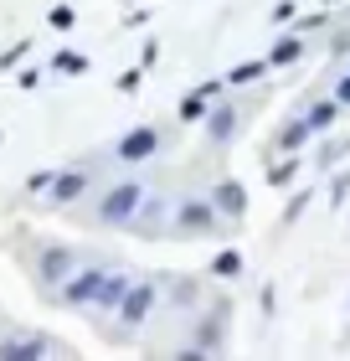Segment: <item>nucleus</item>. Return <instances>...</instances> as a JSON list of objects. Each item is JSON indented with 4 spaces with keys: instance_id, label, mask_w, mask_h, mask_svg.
<instances>
[{
    "instance_id": "1",
    "label": "nucleus",
    "mask_w": 350,
    "mask_h": 361,
    "mask_svg": "<svg viewBox=\"0 0 350 361\" xmlns=\"http://www.w3.org/2000/svg\"><path fill=\"white\" fill-rule=\"evenodd\" d=\"M124 294H129V279L104 274V269L73 274V284H68V300H73V305H98V310H119Z\"/></svg>"
},
{
    "instance_id": "2",
    "label": "nucleus",
    "mask_w": 350,
    "mask_h": 361,
    "mask_svg": "<svg viewBox=\"0 0 350 361\" xmlns=\"http://www.w3.org/2000/svg\"><path fill=\"white\" fill-rule=\"evenodd\" d=\"M139 202H144L139 186H113L108 202H104V222H129V217L139 212Z\"/></svg>"
},
{
    "instance_id": "3",
    "label": "nucleus",
    "mask_w": 350,
    "mask_h": 361,
    "mask_svg": "<svg viewBox=\"0 0 350 361\" xmlns=\"http://www.w3.org/2000/svg\"><path fill=\"white\" fill-rule=\"evenodd\" d=\"M160 150V129H129L119 140V160H149Z\"/></svg>"
},
{
    "instance_id": "4",
    "label": "nucleus",
    "mask_w": 350,
    "mask_h": 361,
    "mask_svg": "<svg viewBox=\"0 0 350 361\" xmlns=\"http://www.w3.org/2000/svg\"><path fill=\"white\" fill-rule=\"evenodd\" d=\"M211 227V207L206 202H186L175 212V233H206Z\"/></svg>"
},
{
    "instance_id": "5",
    "label": "nucleus",
    "mask_w": 350,
    "mask_h": 361,
    "mask_svg": "<svg viewBox=\"0 0 350 361\" xmlns=\"http://www.w3.org/2000/svg\"><path fill=\"white\" fill-rule=\"evenodd\" d=\"M149 300H155V284L129 289V294H124V305H119V315H124L129 325H139V320H144V310H149Z\"/></svg>"
},
{
    "instance_id": "6",
    "label": "nucleus",
    "mask_w": 350,
    "mask_h": 361,
    "mask_svg": "<svg viewBox=\"0 0 350 361\" xmlns=\"http://www.w3.org/2000/svg\"><path fill=\"white\" fill-rule=\"evenodd\" d=\"M216 207L222 212H247V191L237 180H222V186H216Z\"/></svg>"
},
{
    "instance_id": "7",
    "label": "nucleus",
    "mask_w": 350,
    "mask_h": 361,
    "mask_svg": "<svg viewBox=\"0 0 350 361\" xmlns=\"http://www.w3.org/2000/svg\"><path fill=\"white\" fill-rule=\"evenodd\" d=\"M206 88H196V93H186V98H180V119H186V124H196V119H206Z\"/></svg>"
},
{
    "instance_id": "8",
    "label": "nucleus",
    "mask_w": 350,
    "mask_h": 361,
    "mask_svg": "<svg viewBox=\"0 0 350 361\" xmlns=\"http://www.w3.org/2000/svg\"><path fill=\"white\" fill-rule=\"evenodd\" d=\"M299 52H304V31H294V37H283V42L273 47V57H268V62H273V68H283V62H294Z\"/></svg>"
},
{
    "instance_id": "9",
    "label": "nucleus",
    "mask_w": 350,
    "mask_h": 361,
    "mask_svg": "<svg viewBox=\"0 0 350 361\" xmlns=\"http://www.w3.org/2000/svg\"><path fill=\"white\" fill-rule=\"evenodd\" d=\"M68 269H73V253H62V248L42 258V279H46V284H57V279L68 274Z\"/></svg>"
},
{
    "instance_id": "10",
    "label": "nucleus",
    "mask_w": 350,
    "mask_h": 361,
    "mask_svg": "<svg viewBox=\"0 0 350 361\" xmlns=\"http://www.w3.org/2000/svg\"><path fill=\"white\" fill-rule=\"evenodd\" d=\"M335 114H340V98L314 104V109H309V129H314V135H320V129H330V124H335Z\"/></svg>"
},
{
    "instance_id": "11",
    "label": "nucleus",
    "mask_w": 350,
    "mask_h": 361,
    "mask_svg": "<svg viewBox=\"0 0 350 361\" xmlns=\"http://www.w3.org/2000/svg\"><path fill=\"white\" fill-rule=\"evenodd\" d=\"M211 274H216V279H237V274H242V253H232V248L216 253V258H211Z\"/></svg>"
},
{
    "instance_id": "12",
    "label": "nucleus",
    "mask_w": 350,
    "mask_h": 361,
    "mask_svg": "<svg viewBox=\"0 0 350 361\" xmlns=\"http://www.w3.org/2000/svg\"><path fill=\"white\" fill-rule=\"evenodd\" d=\"M52 68H57V73H68V78H82V73H88V57H82V52H57V57H52Z\"/></svg>"
},
{
    "instance_id": "13",
    "label": "nucleus",
    "mask_w": 350,
    "mask_h": 361,
    "mask_svg": "<svg viewBox=\"0 0 350 361\" xmlns=\"http://www.w3.org/2000/svg\"><path fill=\"white\" fill-rule=\"evenodd\" d=\"M232 124H237V109H216L211 119H206V129H211V140H227V135H232Z\"/></svg>"
},
{
    "instance_id": "14",
    "label": "nucleus",
    "mask_w": 350,
    "mask_h": 361,
    "mask_svg": "<svg viewBox=\"0 0 350 361\" xmlns=\"http://www.w3.org/2000/svg\"><path fill=\"white\" fill-rule=\"evenodd\" d=\"M268 68H273V62H242V68H232V73H227V83H258V78L268 73Z\"/></svg>"
},
{
    "instance_id": "15",
    "label": "nucleus",
    "mask_w": 350,
    "mask_h": 361,
    "mask_svg": "<svg viewBox=\"0 0 350 361\" xmlns=\"http://www.w3.org/2000/svg\"><path fill=\"white\" fill-rule=\"evenodd\" d=\"M309 135H314V129H309V119H294V124L278 135V145H283V150H294V145H304Z\"/></svg>"
},
{
    "instance_id": "16",
    "label": "nucleus",
    "mask_w": 350,
    "mask_h": 361,
    "mask_svg": "<svg viewBox=\"0 0 350 361\" xmlns=\"http://www.w3.org/2000/svg\"><path fill=\"white\" fill-rule=\"evenodd\" d=\"M52 191H57V202H73V196L82 191V171H77V176H57Z\"/></svg>"
},
{
    "instance_id": "17",
    "label": "nucleus",
    "mask_w": 350,
    "mask_h": 361,
    "mask_svg": "<svg viewBox=\"0 0 350 361\" xmlns=\"http://www.w3.org/2000/svg\"><path fill=\"white\" fill-rule=\"evenodd\" d=\"M46 341H11V346H0V356H42Z\"/></svg>"
},
{
    "instance_id": "18",
    "label": "nucleus",
    "mask_w": 350,
    "mask_h": 361,
    "mask_svg": "<svg viewBox=\"0 0 350 361\" xmlns=\"http://www.w3.org/2000/svg\"><path fill=\"white\" fill-rule=\"evenodd\" d=\"M139 83H144V62H139V68H129V73L119 78V93H135Z\"/></svg>"
},
{
    "instance_id": "19",
    "label": "nucleus",
    "mask_w": 350,
    "mask_h": 361,
    "mask_svg": "<svg viewBox=\"0 0 350 361\" xmlns=\"http://www.w3.org/2000/svg\"><path fill=\"white\" fill-rule=\"evenodd\" d=\"M294 171H299L294 160H283V166H273V171H268V180H273V186H289V180H294Z\"/></svg>"
},
{
    "instance_id": "20",
    "label": "nucleus",
    "mask_w": 350,
    "mask_h": 361,
    "mask_svg": "<svg viewBox=\"0 0 350 361\" xmlns=\"http://www.w3.org/2000/svg\"><path fill=\"white\" fill-rule=\"evenodd\" d=\"M26 52H31V42H15V47H11V52H6V57H0V68H15V62H21Z\"/></svg>"
},
{
    "instance_id": "21",
    "label": "nucleus",
    "mask_w": 350,
    "mask_h": 361,
    "mask_svg": "<svg viewBox=\"0 0 350 361\" xmlns=\"http://www.w3.org/2000/svg\"><path fill=\"white\" fill-rule=\"evenodd\" d=\"M304 207H309V191H299V196H294V202H289V207H283V222H294V217H299V212H304Z\"/></svg>"
},
{
    "instance_id": "22",
    "label": "nucleus",
    "mask_w": 350,
    "mask_h": 361,
    "mask_svg": "<svg viewBox=\"0 0 350 361\" xmlns=\"http://www.w3.org/2000/svg\"><path fill=\"white\" fill-rule=\"evenodd\" d=\"M46 21H52V26H57V31H68V26H73V21H77V16H73V11H68V6H57V11H52V16H46Z\"/></svg>"
},
{
    "instance_id": "23",
    "label": "nucleus",
    "mask_w": 350,
    "mask_h": 361,
    "mask_svg": "<svg viewBox=\"0 0 350 361\" xmlns=\"http://www.w3.org/2000/svg\"><path fill=\"white\" fill-rule=\"evenodd\" d=\"M340 155H345V145H325V150H320V166H335Z\"/></svg>"
},
{
    "instance_id": "24",
    "label": "nucleus",
    "mask_w": 350,
    "mask_h": 361,
    "mask_svg": "<svg viewBox=\"0 0 350 361\" xmlns=\"http://www.w3.org/2000/svg\"><path fill=\"white\" fill-rule=\"evenodd\" d=\"M155 57H160V42H155V37H149V42H144V52H139V62H144V68H149V62H155Z\"/></svg>"
},
{
    "instance_id": "25",
    "label": "nucleus",
    "mask_w": 350,
    "mask_h": 361,
    "mask_svg": "<svg viewBox=\"0 0 350 361\" xmlns=\"http://www.w3.org/2000/svg\"><path fill=\"white\" fill-rule=\"evenodd\" d=\"M345 191H350V176H340V180H335V191H330V202L340 207V202H345Z\"/></svg>"
},
{
    "instance_id": "26",
    "label": "nucleus",
    "mask_w": 350,
    "mask_h": 361,
    "mask_svg": "<svg viewBox=\"0 0 350 361\" xmlns=\"http://www.w3.org/2000/svg\"><path fill=\"white\" fill-rule=\"evenodd\" d=\"M335 98H340V104H350V78H340V88H335Z\"/></svg>"
},
{
    "instance_id": "27",
    "label": "nucleus",
    "mask_w": 350,
    "mask_h": 361,
    "mask_svg": "<svg viewBox=\"0 0 350 361\" xmlns=\"http://www.w3.org/2000/svg\"><path fill=\"white\" fill-rule=\"evenodd\" d=\"M325 6H340V0H325Z\"/></svg>"
}]
</instances>
